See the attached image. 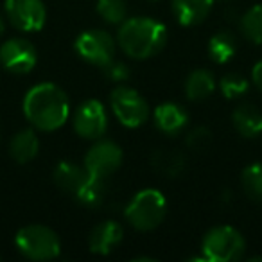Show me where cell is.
<instances>
[{"instance_id":"6da1fadb","label":"cell","mask_w":262,"mask_h":262,"mask_svg":"<svg viewBox=\"0 0 262 262\" xmlns=\"http://www.w3.org/2000/svg\"><path fill=\"white\" fill-rule=\"evenodd\" d=\"M22 108L33 127L45 133L59 129L70 117L69 95L54 83L34 84L24 97Z\"/></svg>"},{"instance_id":"f1b7e54d","label":"cell","mask_w":262,"mask_h":262,"mask_svg":"<svg viewBox=\"0 0 262 262\" xmlns=\"http://www.w3.org/2000/svg\"><path fill=\"white\" fill-rule=\"evenodd\" d=\"M135 262H155V258H151V257H137V258H133Z\"/></svg>"},{"instance_id":"8fae6325","label":"cell","mask_w":262,"mask_h":262,"mask_svg":"<svg viewBox=\"0 0 262 262\" xmlns=\"http://www.w3.org/2000/svg\"><path fill=\"white\" fill-rule=\"evenodd\" d=\"M108 115L101 101L88 99L83 101L74 112V129L81 139L99 140L106 133Z\"/></svg>"},{"instance_id":"2e32d148","label":"cell","mask_w":262,"mask_h":262,"mask_svg":"<svg viewBox=\"0 0 262 262\" xmlns=\"http://www.w3.org/2000/svg\"><path fill=\"white\" fill-rule=\"evenodd\" d=\"M232 124L244 139H257L262 135V113L251 104H239L232 112Z\"/></svg>"},{"instance_id":"e0dca14e","label":"cell","mask_w":262,"mask_h":262,"mask_svg":"<svg viewBox=\"0 0 262 262\" xmlns=\"http://www.w3.org/2000/svg\"><path fill=\"white\" fill-rule=\"evenodd\" d=\"M40 153V139L34 129H22L9 142V155L16 164H29Z\"/></svg>"},{"instance_id":"603a6c76","label":"cell","mask_w":262,"mask_h":262,"mask_svg":"<svg viewBox=\"0 0 262 262\" xmlns=\"http://www.w3.org/2000/svg\"><path fill=\"white\" fill-rule=\"evenodd\" d=\"M241 183L243 189L251 200L262 201V164L255 162L250 164L241 174Z\"/></svg>"},{"instance_id":"52a82bcc","label":"cell","mask_w":262,"mask_h":262,"mask_svg":"<svg viewBox=\"0 0 262 262\" xmlns=\"http://www.w3.org/2000/svg\"><path fill=\"white\" fill-rule=\"evenodd\" d=\"M74 49H76L77 56L83 61L102 69V67H106L110 61L115 59L117 43L112 34L106 33V31L90 29V31H83L76 38Z\"/></svg>"},{"instance_id":"ba28073f","label":"cell","mask_w":262,"mask_h":262,"mask_svg":"<svg viewBox=\"0 0 262 262\" xmlns=\"http://www.w3.org/2000/svg\"><path fill=\"white\" fill-rule=\"evenodd\" d=\"M124 153L112 140L99 139L84 155V169L92 178L108 180L122 165Z\"/></svg>"},{"instance_id":"4dcf8cb0","label":"cell","mask_w":262,"mask_h":262,"mask_svg":"<svg viewBox=\"0 0 262 262\" xmlns=\"http://www.w3.org/2000/svg\"><path fill=\"white\" fill-rule=\"evenodd\" d=\"M149 2H155V0H149Z\"/></svg>"},{"instance_id":"7a4b0ae2","label":"cell","mask_w":262,"mask_h":262,"mask_svg":"<svg viewBox=\"0 0 262 262\" xmlns=\"http://www.w3.org/2000/svg\"><path fill=\"white\" fill-rule=\"evenodd\" d=\"M167 27L164 24L147 16H135L120 24L117 43L127 58L142 61L160 54L167 43Z\"/></svg>"},{"instance_id":"9a60e30c","label":"cell","mask_w":262,"mask_h":262,"mask_svg":"<svg viewBox=\"0 0 262 262\" xmlns=\"http://www.w3.org/2000/svg\"><path fill=\"white\" fill-rule=\"evenodd\" d=\"M214 8V0H172V13L182 26L192 27L205 22Z\"/></svg>"},{"instance_id":"5b68a950","label":"cell","mask_w":262,"mask_h":262,"mask_svg":"<svg viewBox=\"0 0 262 262\" xmlns=\"http://www.w3.org/2000/svg\"><path fill=\"white\" fill-rule=\"evenodd\" d=\"M246 251V241L237 228L219 225L210 228L203 237L201 253L210 262H233L243 258Z\"/></svg>"},{"instance_id":"3957f363","label":"cell","mask_w":262,"mask_h":262,"mask_svg":"<svg viewBox=\"0 0 262 262\" xmlns=\"http://www.w3.org/2000/svg\"><path fill=\"white\" fill-rule=\"evenodd\" d=\"M167 214V200L157 189H142L131 198L124 215L127 223L139 232L158 228Z\"/></svg>"},{"instance_id":"cb8c5ba5","label":"cell","mask_w":262,"mask_h":262,"mask_svg":"<svg viewBox=\"0 0 262 262\" xmlns=\"http://www.w3.org/2000/svg\"><path fill=\"white\" fill-rule=\"evenodd\" d=\"M183 157L180 153H172V151H157L153 157V165L157 171L167 174L169 178H174L183 171L185 164H183Z\"/></svg>"},{"instance_id":"f546056e","label":"cell","mask_w":262,"mask_h":262,"mask_svg":"<svg viewBox=\"0 0 262 262\" xmlns=\"http://www.w3.org/2000/svg\"><path fill=\"white\" fill-rule=\"evenodd\" d=\"M4 31H6V24H4V18H2V15H0V36L4 34Z\"/></svg>"},{"instance_id":"ac0fdd59","label":"cell","mask_w":262,"mask_h":262,"mask_svg":"<svg viewBox=\"0 0 262 262\" xmlns=\"http://www.w3.org/2000/svg\"><path fill=\"white\" fill-rule=\"evenodd\" d=\"M215 90V77L210 70L198 69L189 74L185 81V95L189 101L198 102L210 97Z\"/></svg>"},{"instance_id":"30bf717a","label":"cell","mask_w":262,"mask_h":262,"mask_svg":"<svg viewBox=\"0 0 262 262\" xmlns=\"http://www.w3.org/2000/svg\"><path fill=\"white\" fill-rule=\"evenodd\" d=\"M38 63L36 47L26 38H11L0 47V65L13 76L29 74Z\"/></svg>"},{"instance_id":"9c48e42d","label":"cell","mask_w":262,"mask_h":262,"mask_svg":"<svg viewBox=\"0 0 262 262\" xmlns=\"http://www.w3.org/2000/svg\"><path fill=\"white\" fill-rule=\"evenodd\" d=\"M6 18L22 33H36L47 22V9L41 0H6Z\"/></svg>"},{"instance_id":"5bb4252c","label":"cell","mask_w":262,"mask_h":262,"mask_svg":"<svg viewBox=\"0 0 262 262\" xmlns=\"http://www.w3.org/2000/svg\"><path fill=\"white\" fill-rule=\"evenodd\" d=\"M52 178H54V183L63 192L76 196L81 187L86 183V180L90 178V174L84 169V165H77L76 162L63 160L54 167Z\"/></svg>"},{"instance_id":"277c9868","label":"cell","mask_w":262,"mask_h":262,"mask_svg":"<svg viewBox=\"0 0 262 262\" xmlns=\"http://www.w3.org/2000/svg\"><path fill=\"white\" fill-rule=\"evenodd\" d=\"M15 246L20 255L34 262L54 260L61 253V241L58 233L45 225H27L18 230Z\"/></svg>"},{"instance_id":"44dd1931","label":"cell","mask_w":262,"mask_h":262,"mask_svg":"<svg viewBox=\"0 0 262 262\" xmlns=\"http://www.w3.org/2000/svg\"><path fill=\"white\" fill-rule=\"evenodd\" d=\"M241 33L251 43H262V4L250 8L241 18Z\"/></svg>"},{"instance_id":"d6986e66","label":"cell","mask_w":262,"mask_h":262,"mask_svg":"<svg viewBox=\"0 0 262 262\" xmlns=\"http://www.w3.org/2000/svg\"><path fill=\"white\" fill-rule=\"evenodd\" d=\"M235 51H237V40L232 31H226V29L219 31L208 41V56H210L212 61L219 63V65L230 61L235 56Z\"/></svg>"},{"instance_id":"4316f807","label":"cell","mask_w":262,"mask_h":262,"mask_svg":"<svg viewBox=\"0 0 262 262\" xmlns=\"http://www.w3.org/2000/svg\"><path fill=\"white\" fill-rule=\"evenodd\" d=\"M210 142H212V133L207 127H196V129H192L187 135V146L190 149H196V151L205 149Z\"/></svg>"},{"instance_id":"8992f818","label":"cell","mask_w":262,"mask_h":262,"mask_svg":"<svg viewBox=\"0 0 262 262\" xmlns=\"http://www.w3.org/2000/svg\"><path fill=\"white\" fill-rule=\"evenodd\" d=\"M110 106L117 120L126 127H140L149 119L147 101L129 86H117L110 94Z\"/></svg>"},{"instance_id":"7c38bea8","label":"cell","mask_w":262,"mask_h":262,"mask_svg":"<svg viewBox=\"0 0 262 262\" xmlns=\"http://www.w3.org/2000/svg\"><path fill=\"white\" fill-rule=\"evenodd\" d=\"M124 230L117 221H102L94 226L88 235V248L95 255H110L122 243Z\"/></svg>"},{"instance_id":"484cf974","label":"cell","mask_w":262,"mask_h":262,"mask_svg":"<svg viewBox=\"0 0 262 262\" xmlns=\"http://www.w3.org/2000/svg\"><path fill=\"white\" fill-rule=\"evenodd\" d=\"M102 70H104L106 79L113 81V83H124V81H127L131 76L129 67L122 61H115V59L110 61L106 67H102Z\"/></svg>"},{"instance_id":"4fadbf2b","label":"cell","mask_w":262,"mask_h":262,"mask_svg":"<svg viewBox=\"0 0 262 262\" xmlns=\"http://www.w3.org/2000/svg\"><path fill=\"white\" fill-rule=\"evenodd\" d=\"M157 127L169 137H174L189 126V113L182 104L176 102H164L153 113Z\"/></svg>"},{"instance_id":"7402d4cb","label":"cell","mask_w":262,"mask_h":262,"mask_svg":"<svg viewBox=\"0 0 262 262\" xmlns=\"http://www.w3.org/2000/svg\"><path fill=\"white\" fill-rule=\"evenodd\" d=\"M95 11L104 22L112 26H120L127 18L126 0H97Z\"/></svg>"},{"instance_id":"83f0119b","label":"cell","mask_w":262,"mask_h":262,"mask_svg":"<svg viewBox=\"0 0 262 262\" xmlns=\"http://www.w3.org/2000/svg\"><path fill=\"white\" fill-rule=\"evenodd\" d=\"M251 83L255 84L257 90L262 92V59L258 63H255L251 69Z\"/></svg>"},{"instance_id":"ffe728a7","label":"cell","mask_w":262,"mask_h":262,"mask_svg":"<svg viewBox=\"0 0 262 262\" xmlns=\"http://www.w3.org/2000/svg\"><path fill=\"white\" fill-rule=\"evenodd\" d=\"M106 180H99V178H88L86 183L79 189V192L76 194V200L79 201L83 207L86 208H97L104 203L106 198Z\"/></svg>"},{"instance_id":"d4e9b609","label":"cell","mask_w":262,"mask_h":262,"mask_svg":"<svg viewBox=\"0 0 262 262\" xmlns=\"http://www.w3.org/2000/svg\"><path fill=\"white\" fill-rule=\"evenodd\" d=\"M219 90L225 95L226 99H239L250 90V83H248L246 77H243L241 74H226L219 79Z\"/></svg>"}]
</instances>
